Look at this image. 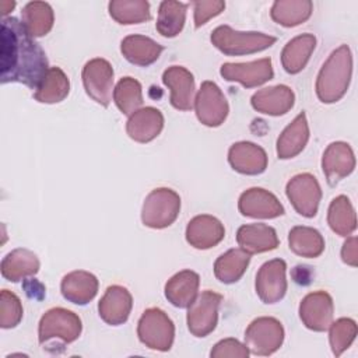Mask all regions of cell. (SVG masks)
Listing matches in <instances>:
<instances>
[{"mask_svg":"<svg viewBox=\"0 0 358 358\" xmlns=\"http://www.w3.org/2000/svg\"><path fill=\"white\" fill-rule=\"evenodd\" d=\"M298 312L299 319L306 329L313 331H326L334 316L333 298L326 291H313L303 296Z\"/></svg>","mask_w":358,"mask_h":358,"instance_id":"4fadbf2b","label":"cell"},{"mask_svg":"<svg viewBox=\"0 0 358 358\" xmlns=\"http://www.w3.org/2000/svg\"><path fill=\"white\" fill-rule=\"evenodd\" d=\"M288 245L291 252L306 259L319 257L324 250V239L322 234L317 229L305 225L294 227L289 231Z\"/></svg>","mask_w":358,"mask_h":358,"instance_id":"4dcf8cb0","label":"cell"},{"mask_svg":"<svg viewBox=\"0 0 358 358\" xmlns=\"http://www.w3.org/2000/svg\"><path fill=\"white\" fill-rule=\"evenodd\" d=\"M109 15L119 24L131 25L150 20V3L147 0H112L108 4Z\"/></svg>","mask_w":358,"mask_h":358,"instance_id":"8d00e7d4","label":"cell"},{"mask_svg":"<svg viewBox=\"0 0 358 358\" xmlns=\"http://www.w3.org/2000/svg\"><path fill=\"white\" fill-rule=\"evenodd\" d=\"M162 83L171 91V105L178 110H190L194 105V77L183 66H171L162 74Z\"/></svg>","mask_w":358,"mask_h":358,"instance_id":"2e32d148","label":"cell"},{"mask_svg":"<svg viewBox=\"0 0 358 358\" xmlns=\"http://www.w3.org/2000/svg\"><path fill=\"white\" fill-rule=\"evenodd\" d=\"M138 340L155 351H169L175 338V324L159 308H148L137 323Z\"/></svg>","mask_w":358,"mask_h":358,"instance_id":"8992f818","label":"cell"},{"mask_svg":"<svg viewBox=\"0 0 358 358\" xmlns=\"http://www.w3.org/2000/svg\"><path fill=\"white\" fill-rule=\"evenodd\" d=\"M250 262V255L241 248L222 253L214 263V275L224 284H234L242 278Z\"/></svg>","mask_w":358,"mask_h":358,"instance_id":"f546056e","label":"cell"},{"mask_svg":"<svg viewBox=\"0 0 358 358\" xmlns=\"http://www.w3.org/2000/svg\"><path fill=\"white\" fill-rule=\"evenodd\" d=\"M287 263L282 259H273L262 264L256 274V294L264 303L281 301L287 292Z\"/></svg>","mask_w":358,"mask_h":358,"instance_id":"7c38bea8","label":"cell"},{"mask_svg":"<svg viewBox=\"0 0 358 358\" xmlns=\"http://www.w3.org/2000/svg\"><path fill=\"white\" fill-rule=\"evenodd\" d=\"M238 210L242 215L250 218H277L284 214L280 200L263 187H250L245 190L238 200Z\"/></svg>","mask_w":358,"mask_h":358,"instance_id":"9a60e30c","label":"cell"},{"mask_svg":"<svg viewBox=\"0 0 358 358\" xmlns=\"http://www.w3.org/2000/svg\"><path fill=\"white\" fill-rule=\"evenodd\" d=\"M133 296L126 287L109 285L98 302L99 317L110 326L123 324L131 312Z\"/></svg>","mask_w":358,"mask_h":358,"instance_id":"d6986e66","label":"cell"},{"mask_svg":"<svg viewBox=\"0 0 358 358\" xmlns=\"http://www.w3.org/2000/svg\"><path fill=\"white\" fill-rule=\"evenodd\" d=\"M41 263L38 256L25 248H17L7 253L1 260V275L11 281L18 282L28 277L35 275L39 271Z\"/></svg>","mask_w":358,"mask_h":358,"instance_id":"4316f807","label":"cell"},{"mask_svg":"<svg viewBox=\"0 0 358 358\" xmlns=\"http://www.w3.org/2000/svg\"><path fill=\"white\" fill-rule=\"evenodd\" d=\"M113 67L102 57L91 59L83 67V84L87 95L101 106H108L113 96Z\"/></svg>","mask_w":358,"mask_h":358,"instance_id":"30bf717a","label":"cell"},{"mask_svg":"<svg viewBox=\"0 0 358 358\" xmlns=\"http://www.w3.org/2000/svg\"><path fill=\"white\" fill-rule=\"evenodd\" d=\"M187 3L175 1V0H164L158 8V17L155 22V28L159 35L165 38H173L180 34L186 21V10Z\"/></svg>","mask_w":358,"mask_h":358,"instance_id":"d6a6232c","label":"cell"},{"mask_svg":"<svg viewBox=\"0 0 358 358\" xmlns=\"http://www.w3.org/2000/svg\"><path fill=\"white\" fill-rule=\"evenodd\" d=\"M164 46L144 35H129L120 42V52L127 62L147 67L158 60Z\"/></svg>","mask_w":358,"mask_h":358,"instance_id":"83f0119b","label":"cell"},{"mask_svg":"<svg viewBox=\"0 0 358 358\" xmlns=\"http://www.w3.org/2000/svg\"><path fill=\"white\" fill-rule=\"evenodd\" d=\"M327 330L331 352L336 357H340L354 343L358 331L355 320L350 317H340L331 322Z\"/></svg>","mask_w":358,"mask_h":358,"instance_id":"f35d334b","label":"cell"},{"mask_svg":"<svg viewBox=\"0 0 358 358\" xmlns=\"http://www.w3.org/2000/svg\"><path fill=\"white\" fill-rule=\"evenodd\" d=\"M22 24L34 38L45 36L50 32L55 22L53 8L45 1H29L24 6Z\"/></svg>","mask_w":358,"mask_h":358,"instance_id":"e575fe53","label":"cell"},{"mask_svg":"<svg viewBox=\"0 0 358 358\" xmlns=\"http://www.w3.org/2000/svg\"><path fill=\"white\" fill-rule=\"evenodd\" d=\"M225 10V1L222 0H208V1H194L193 3V14H194V27L200 28L207 24L211 18L217 17Z\"/></svg>","mask_w":358,"mask_h":358,"instance_id":"60d3db41","label":"cell"},{"mask_svg":"<svg viewBox=\"0 0 358 358\" xmlns=\"http://www.w3.org/2000/svg\"><path fill=\"white\" fill-rule=\"evenodd\" d=\"M285 194L299 215L312 218L317 214L322 189L312 173L305 172L292 176L285 186Z\"/></svg>","mask_w":358,"mask_h":358,"instance_id":"8fae6325","label":"cell"},{"mask_svg":"<svg viewBox=\"0 0 358 358\" xmlns=\"http://www.w3.org/2000/svg\"><path fill=\"white\" fill-rule=\"evenodd\" d=\"M250 103L255 110L263 115L281 116L292 109L295 94L288 85L278 84L256 91L250 98Z\"/></svg>","mask_w":358,"mask_h":358,"instance_id":"44dd1931","label":"cell"},{"mask_svg":"<svg viewBox=\"0 0 358 358\" xmlns=\"http://www.w3.org/2000/svg\"><path fill=\"white\" fill-rule=\"evenodd\" d=\"M15 7V1H1V14H3V18Z\"/></svg>","mask_w":358,"mask_h":358,"instance_id":"ee69618b","label":"cell"},{"mask_svg":"<svg viewBox=\"0 0 358 358\" xmlns=\"http://www.w3.org/2000/svg\"><path fill=\"white\" fill-rule=\"evenodd\" d=\"M236 242L249 255L274 250L278 246V236L273 227L267 224H245L236 231Z\"/></svg>","mask_w":358,"mask_h":358,"instance_id":"603a6c76","label":"cell"},{"mask_svg":"<svg viewBox=\"0 0 358 358\" xmlns=\"http://www.w3.org/2000/svg\"><path fill=\"white\" fill-rule=\"evenodd\" d=\"M60 291L69 302L87 305L98 292V278L90 271L74 270L62 278Z\"/></svg>","mask_w":358,"mask_h":358,"instance_id":"cb8c5ba5","label":"cell"},{"mask_svg":"<svg viewBox=\"0 0 358 358\" xmlns=\"http://www.w3.org/2000/svg\"><path fill=\"white\" fill-rule=\"evenodd\" d=\"M231 168L243 175H260L267 168L266 151L252 141H238L228 150Z\"/></svg>","mask_w":358,"mask_h":358,"instance_id":"ffe728a7","label":"cell"},{"mask_svg":"<svg viewBox=\"0 0 358 358\" xmlns=\"http://www.w3.org/2000/svg\"><path fill=\"white\" fill-rule=\"evenodd\" d=\"M113 102L123 115H133L143 105V88L133 77H123L113 88Z\"/></svg>","mask_w":358,"mask_h":358,"instance_id":"74e56055","label":"cell"},{"mask_svg":"<svg viewBox=\"0 0 358 358\" xmlns=\"http://www.w3.org/2000/svg\"><path fill=\"white\" fill-rule=\"evenodd\" d=\"M211 43L227 56H243L262 52L273 46L275 36L255 32V31H235L229 25H220L211 32Z\"/></svg>","mask_w":358,"mask_h":358,"instance_id":"277c9868","label":"cell"},{"mask_svg":"<svg viewBox=\"0 0 358 358\" xmlns=\"http://www.w3.org/2000/svg\"><path fill=\"white\" fill-rule=\"evenodd\" d=\"M0 36L1 84L20 83L36 91L50 69L45 50L15 17L3 18Z\"/></svg>","mask_w":358,"mask_h":358,"instance_id":"6da1fadb","label":"cell"},{"mask_svg":"<svg viewBox=\"0 0 358 358\" xmlns=\"http://www.w3.org/2000/svg\"><path fill=\"white\" fill-rule=\"evenodd\" d=\"M313 11L310 0H277L273 3L270 15L277 24L291 28L305 22Z\"/></svg>","mask_w":358,"mask_h":358,"instance_id":"1f68e13d","label":"cell"},{"mask_svg":"<svg viewBox=\"0 0 358 358\" xmlns=\"http://www.w3.org/2000/svg\"><path fill=\"white\" fill-rule=\"evenodd\" d=\"M352 74V55L348 45H340L323 63L316 78V95L323 103L340 101L350 85Z\"/></svg>","mask_w":358,"mask_h":358,"instance_id":"7a4b0ae2","label":"cell"},{"mask_svg":"<svg viewBox=\"0 0 358 358\" xmlns=\"http://www.w3.org/2000/svg\"><path fill=\"white\" fill-rule=\"evenodd\" d=\"M164 129V115L154 106H145L129 116L126 123L127 136L137 143H150Z\"/></svg>","mask_w":358,"mask_h":358,"instance_id":"7402d4cb","label":"cell"},{"mask_svg":"<svg viewBox=\"0 0 358 358\" xmlns=\"http://www.w3.org/2000/svg\"><path fill=\"white\" fill-rule=\"evenodd\" d=\"M199 285L200 277L196 271L182 270L166 281L165 298L176 308H189L199 295Z\"/></svg>","mask_w":358,"mask_h":358,"instance_id":"484cf974","label":"cell"},{"mask_svg":"<svg viewBox=\"0 0 358 358\" xmlns=\"http://www.w3.org/2000/svg\"><path fill=\"white\" fill-rule=\"evenodd\" d=\"M83 330L81 319L77 313L64 308H52L46 310L38 326V340L43 348L64 347L76 341ZM56 348V347H55Z\"/></svg>","mask_w":358,"mask_h":358,"instance_id":"3957f363","label":"cell"},{"mask_svg":"<svg viewBox=\"0 0 358 358\" xmlns=\"http://www.w3.org/2000/svg\"><path fill=\"white\" fill-rule=\"evenodd\" d=\"M341 260L351 267L358 266V239H357V236H350L343 243Z\"/></svg>","mask_w":358,"mask_h":358,"instance_id":"7bdbcfd3","label":"cell"},{"mask_svg":"<svg viewBox=\"0 0 358 358\" xmlns=\"http://www.w3.org/2000/svg\"><path fill=\"white\" fill-rule=\"evenodd\" d=\"M309 124L305 112H301L278 136L275 150L280 159H289L303 151L309 141Z\"/></svg>","mask_w":358,"mask_h":358,"instance_id":"d4e9b609","label":"cell"},{"mask_svg":"<svg viewBox=\"0 0 358 358\" xmlns=\"http://www.w3.org/2000/svg\"><path fill=\"white\" fill-rule=\"evenodd\" d=\"M222 295L211 289H206L196 296L187 308V329L194 337H206L214 331L218 323V308Z\"/></svg>","mask_w":358,"mask_h":358,"instance_id":"ba28073f","label":"cell"},{"mask_svg":"<svg viewBox=\"0 0 358 358\" xmlns=\"http://www.w3.org/2000/svg\"><path fill=\"white\" fill-rule=\"evenodd\" d=\"M185 236L190 246L206 250L217 246L224 239L225 228L218 218L210 214H200L189 221Z\"/></svg>","mask_w":358,"mask_h":358,"instance_id":"ac0fdd59","label":"cell"},{"mask_svg":"<svg viewBox=\"0 0 358 358\" xmlns=\"http://www.w3.org/2000/svg\"><path fill=\"white\" fill-rule=\"evenodd\" d=\"M194 112L199 122L208 127L221 126L229 112V105L221 88L213 81H203L194 96Z\"/></svg>","mask_w":358,"mask_h":358,"instance_id":"9c48e42d","label":"cell"},{"mask_svg":"<svg viewBox=\"0 0 358 358\" xmlns=\"http://www.w3.org/2000/svg\"><path fill=\"white\" fill-rule=\"evenodd\" d=\"M327 224L340 236H348L357 229L355 210L347 196L340 194L331 200L327 210Z\"/></svg>","mask_w":358,"mask_h":358,"instance_id":"836d02e7","label":"cell"},{"mask_svg":"<svg viewBox=\"0 0 358 358\" xmlns=\"http://www.w3.org/2000/svg\"><path fill=\"white\" fill-rule=\"evenodd\" d=\"M22 303L21 299L8 289L0 292V327L13 329L22 319Z\"/></svg>","mask_w":358,"mask_h":358,"instance_id":"ab89813d","label":"cell"},{"mask_svg":"<svg viewBox=\"0 0 358 358\" xmlns=\"http://www.w3.org/2000/svg\"><path fill=\"white\" fill-rule=\"evenodd\" d=\"M249 350L236 338H224L218 341L210 351L211 358H248Z\"/></svg>","mask_w":358,"mask_h":358,"instance_id":"b9f144b4","label":"cell"},{"mask_svg":"<svg viewBox=\"0 0 358 358\" xmlns=\"http://www.w3.org/2000/svg\"><path fill=\"white\" fill-rule=\"evenodd\" d=\"M180 211V197L169 187H157L144 199L141 221L145 227L162 229L172 225Z\"/></svg>","mask_w":358,"mask_h":358,"instance_id":"5b68a950","label":"cell"},{"mask_svg":"<svg viewBox=\"0 0 358 358\" xmlns=\"http://www.w3.org/2000/svg\"><path fill=\"white\" fill-rule=\"evenodd\" d=\"M70 92V81L60 67H50L34 92L35 101L41 103H59L67 98Z\"/></svg>","mask_w":358,"mask_h":358,"instance_id":"d590c367","label":"cell"},{"mask_svg":"<svg viewBox=\"0 0 358 358\" xmlns=\"http://www.w3.org/2000/svg\"><path fill=\"white\" fill-rule=\"evenodd\" d=\"M282 341L284 327L275 317H257L245 330V345L255 355H271L282 345Z\"/></svg>","mask_w":358,"mask_h":358,"instance_id":"52a82bcc","label":"cell"},{"mask_svg":"<svg viewBox=\"0 0 358 358\" xmlns=\"http://www.w3.org/2000/svg\"><path fill=\"white\" fill-rule=\"evenodd\" d=\"M355 168V155L348 143L334 141L327 145L322 157V169L330 186L351 175Z\"/></svg>","mask_w":358,"mask_h":358,"instance_id":"e0dca14e","label":"cell"},{"mask_svg":"<svg viewBox=\"0 0 358 358\" xmlns=\"http://www.w3.org/2000/svg\"><path fill=\"white\" fill-rule=\"evenodd\" d=\"M220 74L227 81H235L246 88L259 87L274 77L271 59L263 57L248 63H224Z\"/></svg>","mask_w":358,"mask_h":358,"instance_id":"5bb4252c","label":"cell"},{"mask_svg":"<svg viewBox=\"0 0 358 358\" xmlns=\"http://www.w3.org/2000/svg\"><path fill=\"white\" fill-rule=\"evenodd\" d=\"M316 48V38L312 34H302L282 48L281 64L288 74H296L305 69L313 50Z\"/></svg>","mask_w":358,"mask_h":358,"instance_id":"f1b7e54d","label":"cell"}]
</instances>
